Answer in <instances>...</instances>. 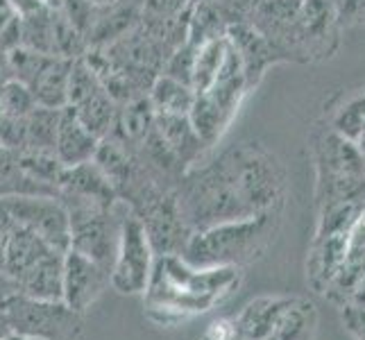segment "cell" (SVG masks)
I'll return each instance as SVG.
<instances>
[{"label":"cell","instance_id":"1","mask_svg":"<svg viewBox=\"0 0 365 340\" xmlns=\"http://www.w3.org/2000/svg\"><path fill=\"white\" fill-rule=\"evenodd\" d=\"M241 284L238 268H193L180 254L155 257L145 288L148 316L157 324L184 322L207 313Z\"/></svg>","mask_w":365,"mask_h":340},{"label":"cell","instance_id":"2","mask_svg":"<svg viewBox=\"0 0 365 340\" xmlns=\"http://www.w3.org/2000/svg\"><path fill=\"white\" fill-rule=\"evenodd\" d=\"M282 227V209L230 220L193 232L182 259L193 268H238L250 266L266 254Z\"/></svg>","mask_w":365,"mask_h":340},{"label":"cell","instance_id":"3","mask_svg":"<svg viewBox=\"0 0 365 340\" xmlns=\"http://www.w3.org/2000/svg\"><path fill=\"white\" fill-rule=\"evenodd\" d=\"M227 166L238 193L252 213L284 209L286 172L282 161L261 143H234L218 153Z\"/></svg>","mask_w":365,"mask_h":340},{"label":"cell","instance_id":"4","mask_svg":"<svg viewBox=\"0 0 365 340\" xmlns=\"http://www.w3.org/2000/svg\"><path fill=\"white\" fill-rule=\"evenodd\" d=\"M318 202H365V155L356 141L327 130L316 141Z\"/></svg>","mask_w":365,"mask_h":340},{"label":"cell","instance_id":"5","mask_svg":"<svg viewBox=\"0 0 365 340\" xmlns=\"http://www.w3.org/2000/svg\"><path fill=\"white\" fill-rule=\"evenodd\" d=\"M68 211L71 220V249L89 257L103 268L111 270L116 257L118 230L125 205H100L91 200L59 197Z\"/></svg>","mask_w":365,"mask_h":340},{"label":"cell","instance_id":"6","mask_svg":"<svg viewBox=\"0 0 365 340\" xmlns=\"http://www.w3.org/2000/svg\"><path fill=\"white\" fill-rule=\"evenodd\" d=\"M0 316L9 334L39 340H78L82 329L80 313L68 309L64 302L36 299L19 291L0 302Z\"/></svg>","mask_w":365,"mask_h":340},{"label":"cell","instance_id":"7","mask_svg":"<svg viewBox=\"0 0 365 340\" xmlns=\"http://www.w3.org/2000/svg\"><path fill=\"white\" fill-rule=\"evenodd\" d=\"M155 266V252L150 245L143 222L128 207L123 211L116 257L109 270V286L123 295H138L148 288Z\"/></svg>","mask_w":365,"mask_h":340},{"label":"cell","instance_id":"8","mask_svg":"<svg viewBox=\"0 0 365 340\" xmlns=\"http://www.w3.org/2000/svg\"><path fill=\"white\" fill-rule=\"evenodd\" d=\"M75 59L43 55L30 48H14L9 53V66L14 80L25 84L39 107L61 109L68 100V75Z\"/></svg>","mask_w":365,"mask_h":340},{"label":"cell","instance_id":"9","mask_svg":"<svg viewBox=\"0 0 365 340\" xmlns=\"http://www.w3.org/2000/svg\"><path fill=\"white\" fill-rule=\"evenodd\" d=\"M0 207L19 225L28 227L30 232L41 236L53 249L61 252V254H66L71 249L68 211L57 195H39V193L0 195Z\"/></svg>","mask_w":365,"mask_h":340},{"label":"cell","instance_id":"10","mask_svg":"<svg viewBox=\"0 0 365 340\" xmlns=\"http://www.w3.org/2000/svg\"><path fill=\"white\" fill-rule=\"evenodd\" d=\"M341 21L329 0H304L295 25V55L299 64L334 57L341 46Z\"/></svg>","mask_w":365,"mask_h":340},{"label":"cell","instance_id":"11","mask_svg":"<svg viewBox=\"0 0 365 340\" xmlns=\"http://www.w3.org/2000/svg\"><path fill=\"white\" fill-rule=\"evenodd\" d=\"M109 286V270L91 261L80 252L68 249L64 254V272H61V302L82 313L91 309L93 302Z\"/></svg>","mask_w":365,"mask_h":340},{"label":"cell","instance_id":"12","mask_svg":"<svg viewBox=\"0 0 365 340\" xmlns=\"http://www.w3.org/2000/svg\"><path fill=\"white\" fill-rule=\"evenodd\" d=\"M363 277H365V207L359 211L356 220L349 227L345 238L343 266L334 277L329 288L324 291V295L343 306L347 302H351Z\"/></svg>","mask_w":365,"mask_h":340},{"label":"cell","instance_id":"13","mask_svg":"<svg viewBox=\"0 0 365 340\" xmlns=\"http://www.w3.org/2000/svg\"><path fill=\"white\" fill-rule=\"evenodd\" d=\"M227 39H230L232 48L236 50V55H238V59H241V64H243L245 82H247L250 91L255 89V86H259V82L263 80V75L268 73V68L272 64H279V61H277L274 50L270 48V43L263 39L261 32L252 23H234V25H230Z\"/></svg>","mask_w":365,"mask_h":340},{"label":"cell","instance_id":"14","mask_svg":"<svg viewBox=\"0 0 365 340\" xmlns=\"http://www.w3.org/2000/svg\"><path fill=\"white\" fill-rule=\"evenodd\" d=\"M155 132L161 138V143L166 145L173 157L180 161V166L191 170L200 161H205L207 145L202 138L193 130L188 116H175V113H157L155 118Z\"/></svg>","mask_w":365,"mask_h":340},{"label":"cell","instance_id":"15","mask_svg":"<svg viewBox=\"0 0 365 340\" xmlns=\"http://www.w3.org/2000/svg\"><path fill=\"white\" fill-rule=\"evenodd\" d=\"M141 14H143L141 0H116V3H111L107 7H100L93 21V28L86 34V46L89 48L111 46L141 23Z\"/></svg>","mask_w":365,"mask_h":340},{"label":"cell","instance_id":"16","mask_svg":"<svg viewBox=\"0 0 365 340\" xmlns=\"http://www.w3.org/2000/svg\"><path fill=\"white\" fill-rule=\"evenodd\" d=\"M59 197H78V200H91L100 205H116L118 197L111 188L105 172L98 168V163L84 161L78 166H66L61 172L57 184Z\"/></svg>","mask_w":365,"mask_h":340},{"label":"cell","instance_id":"17","mask_svg":"<svg viewBox=\"0 0 365 340\" xmlns=\"http://www.w3.org/2000/svg\"><path fill=\"white\" fill-rule=\"evenodd\" d=\"M98 145L100 138L84 128V123L75 116V111L71 107L61 109L55 138V157L64 166H78V163L91 161L96 157Z\"/></svg>","mask_w":365,"mask_h":340},{"label":"cell","instance_id":"18","mask_svg":"<svg viewBox=\"0 0 365 340\" xmlns=\"http://www.w3.org/2000/svg\"><path fill=\"white\" fill-rule=\"evenodd\" d=\"M155 118L157 111L153 103H150V98L148 96L136 98L128 105H118L116 123L109 136H114L116 141L128 145L130 150H136L148 138V134L153 132Z\"/></svg>","mask_w":365,"mask_h":340},{"label":"cell","instance_id":"19","mask_svg":"<svg viewBox=\"0 0 365 340\" xmlns=\"http://www.w3.org/2000/svg\"><path fill=\"white\" fill-rule=\"evenodd\" d=\"M71 109L75 111V116L84 123V128L91 134H96L98 138L109 136L111 130H114L118 105L105 91V86H100V89H96L91 96L80 100V103L71 105Z\"/></svg>","mask_w":365,"mask_h":340},{"label":"cell","instance_id":"20","mask_svg":"<svg viewBox=\"0 0 365 340\" xmlns=\"http://www.w3.org/2000/svg\"><path fill=\"white\" fill-rule=\"evenodd\" d=\"M227 21L220 14L218 5L213 0H197L188 7V30H186V41L200 48L207 41L220 39L227 34Z\"/></svg>","mask_w":365,"mask_h":340},{"label":"cell","instance_id":"21","mask_svg":"<svg viewBox=\"0 0 365 340\" xmlns=\"http://www.w3.org/2000/svg\"><path fill=\"white\" fill-rule=\"evenodd\" d=\"M64 109V107H61ZM61 109H50L36 105L25 118V150L23 153H46L55 155V138Z\"/></svg>","mask_w":365,"mask_h":340},{"label":"cell","instance_id":"22","mask_svg":"<svg viewBox=\"0 0 365 340\" xmlns=\"http://www.w3.org/2000/svg\"><path fill=\"white\" fill-rule=\"evenodd\" d=\"M150 103L157 113H175V116H188L193 107L195 91L180 80H173L168 75H159L148 91Z\"/></svg>","mask_w":365,"mask_h":340},{"label":"cell","instance_id":"23","mask_svg":"<svg viewBox=\"0 0 365 340\" xmlns=\"http://www.w3.org/2000/svg\"><path fill=\"white\" fill-rule=\"evenodd\" d=\"M21 46L43 55H55V7L43 5L21 16Z\"/></svg>","mask_w":365,"mask_h":340},{"label":"cell","instance_id":"24","mask_svg":"<svg viewBox=\"0 0 365 340\" xmlns=\"http://www.w3.org/2000/svg\"><path fill=\"white\" fill-rule=\"evenodd\" d=\"M227 48H230L227 34L220 36V39L207 41L197 48L195 66H193V80H191V86H193L195 93L207 91L213 84V80H216V75H218L222 61H225V55H227Z\"/></svg>","mask_w":365,"mask_h":340},{"label":"cell","instance_id":"25","mask_svg":"<svg viewBox=\"0 0 365 340\" xmlns=\"http://www.w3.org/2000/svg\"><path fill=\"white\" fill-rule=\"evenodd\" d=\"M331 130L351 141H361L363 130H365V91L359 96L349 98L347 103L336 111L331 120Z\"/></svg>","mask_w":365,"mask_h":340},{"label":"cell","instance_id":"26","mask_svg":"<svg viewBox=\"0 0 365 340\" xmlns=\"http://www.w3.org/2000/svg\"><path fill=\"white\" fill-rule=\"evenodd\" d=\"M36 107L34 96L25 84L19 80H9L3 89H0V113L14 118H28L30 111Z\"/></svg>","mask_w":365,"mask_h":340},{"label":"cell","instance_id":"27","mask_svg":"<svg viewBox=\"0 0 365 340\" xmlns=\"http://www.w3.org/2000/svg\"><path fill=\"white\" fill-rule=\"evenodd\" d=\"M195 53L197 48L193 43H182L175 53L166 59V64L161 68V75H168L173 80H180L191 86L193 80V66H195Z\"/></svg>","mask_w":365,"mask_h":340},{"label":"cell","instance_id":"28","mask_svg":"<svg viewBox=\"0 0 365 340\" xmlns=\"http://www.w3.org/2000/svg\"><path fill=\"white\" fill-rule=\"evenodd\" d=\"M213 3L218 5L227 25H234V23H250L257 7L261 5V0H213Z\"/></svg>","mask_w":365,"mask_h":340},{"label":"cell","instance_id":"29","mask_svg":"<svg viewBox=\"0 0 365 340\" xmlns=\"http://www.w3.org/2000/svg\"><path fill=\"white\" fill-rule=\"evenodd\" d=\"M143 14L145 19H173L180 16L188 9L191 0H143Z\"/></svg>","mask_w":365,"mask_h":340},{"label":"cell","instance_id":"30","mask_svg":"<svg viewBox=\"0 0 365 340\" xmlns=\"http://www.w3.org/2000/svg\"><path fill=\"white\" fill-rule=\"evenodd\" d=\"M336 14L341 25H365V0H341Z\"/></svg>","mask_w":365,"mask_h":340},{"label":"cell","instance_id":"31","mask_svg":"<svg viewBox=\"0 0 365 340\" xmlns=\"http://www.w3.org/2000/svg\"><path fill=\"white\" fill-rule=\"evenodd\" d=\"M343 322L347 326V331L354 336L356 340H365V309L359 304H343Z\"/></svg>","mask_w":365,"mask_h":340},{"label":"cell","instance_id":"32","mask_svg":"<svg viewBox=\"0 0 365 340\" xmlns=\"http://www.w3.org/2000/svg\"><path fill=\"white\" fill-rule=\"evenodd\" d=\"M7 3L11 5L16 16H28V14H32V11L41 9L46 5L43 0H7Z\"/></svg>","mask_w":365,"mask_h":340},{"label":"cell","instance_id":"33","mask_svg":"<svg viewBox=\"0 0 365 340\" xmlns=\"http://www.w3.org/2000/svg\"><path fill=\"white\" fill-rule=\"evenodd\" d=\"M9 80H14V75H11V66H9V53L0 48V89H3Z\"/></svg>","mask_w":365,"mask_h":340},{"label":"cell","instance_id":"34","mask_svg":"<svg viewBox=\"0 0 365 340\" xmlns=\"http://www.w3.org/2000/svg\"><path fill=\"white\" fill-rule=\"evenodd\" d=\"M14 16H16L14 9H11V5L7 3V0H0V30H3Z\"/></svg>","mask_w":365,"mask_h":340},{"label":"cell","instance_id":"35","mask_svg":"<svg viewBox=\"0 0 365 340\" xmlns=\"http://www.w3.org/2000/svg\"><path fill=\"white\" fill-rule=\"evenodd\" d=\"M16 291V286H14V282L9 279L7 274H3L0 272V302H3L9 293H14Z\"/></svg>","mask_w":365,"mask_h":340},{"label":"cell","instance_id":"36","mask_svg":"<svg viewBox=\"0 0 365 340\" xmlns=\"http://www.w3.org/2000/svg\"><path fill=\"white\" fill-rule=\"evenodd\" d=\"M3 340H39V338H28V336H16V334H7Z\"/></svg>","mask_w":365,"mask_h":340},{"label":"cell","instance_id":"37","mask_svg":"<svg viewBox=\"0 0 365 340\" xmlns=\"http://www.w3.org/2000/svg\"><path fill=\"white\" fill-rule=\"evenodd\" d=\"M93 5H98V7H107V5H111V3H116V0H91Z\"/></svg>","mask_w":365,"mask_h":340},{"label":"cell","instance_id":"38","mask_svg":"<svg viewBox=\"0 0 365 340\" xmlns=\"http://www.w3.org/2000/svg\"><path fill=\"white\" fill-rule=\"evenodd\" d=\"M46 5H50V7H55V0H43Z\"/></svg>","mask_w":365,"mask_h":340},{"label":"cell","instance_id":"39","mask_svg":"<svg viewBox=\"0 0 365 340\" xmlns=\"http://www.w3.org/2000/svg\"><path fill=\"white\" fill-rule=\"evenodd\" d=\"M329 3H331V5H334V7H336V5H338V3H341V0H329Z\"/></svg>","mask_w":365,"mask_h":340},{"label":"cell","instance_id":"40","mask_svg":"<svg viewBox=\"0 0 365 340\" xmlns=\"http://www.w3.org/2000/svg\"><path fill=\"white\" fill-rule=\"evenodd\" d=\"M363 138H365V130H363V136H361V141H363Z\"/></svg>","mask_w":365,"mask_h":340},{"label":"cell","instance_id":"41","mask_svg":"<svg viewBox=\"0 0 365 340\" xmlns=\"http://www.w3.org/2000/svg\"><path fill=\"white\" fill-rule=\"evenodd\" d=\"M191 3H197V0H191Z\"/></svg>","mask_w":365,"mask_h":340},{"label":"cell","instance_id":"42","mask_svg":"<svg viewBox=\"0 0 365 340\" xmlns=\"http://www.w3.org/2000/svg\"><path fill=\"white\" fill-rule=\"evenodd\" d=\"M261 3H263V0H261Z\"/></svg>","mask_w":365,"mask_h":340},{"label":"cell","instance_id":"43","mask_svg":"<svg viewBox=\"0 0 365 340\" xmlns=\"http://www.w3.org/2000/svg\"><path fill=\"white\" fill-rule=\"evenodd\" d=\"M141 3H143V0H141Z\"/></svg>","mask_w":365,"mask_h":340}]
</instances>
